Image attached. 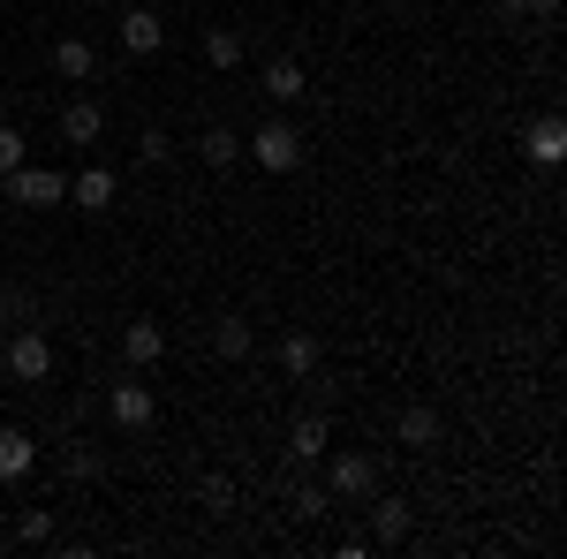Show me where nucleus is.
Listing matches in <instances>:
<instances>
[{
    "label": "nucleus",
    "mask_w": 567,
    "mask_h": 559,
    "mask_svg": "<svg viewBox=\"0 0 567 559\" xmlns=\"http://www.w3.org/2000/svg\"><path fill=\"white\" fill-rule=\"evenodd\" d=\"M243 159H258L265 174H296V167H303V130L272 114L265 130H250V136H243Z\"/></svg>",
    "instance_id": "1"
},
{
    "label": "nucleus",
    "mask_w": 567,
    "mask_h": 559,
    "mask_svg": "<svg viewBox=\"0 0 567 559\" xmlns=\"http://www.w3.org/2000/svg\"><path fill=\"white\" fill-rule=\"evenodd\" d=\"M0 197H8V205H61V197H69V174H53V167H31V159H23V167H8L0 174Z\"/></svg>",
    "instance_id": "2"
},
{
    "label": "nucleus",
    "mask_w": 567,
    "mask_h": 559,
    "mask_svg": "<svg viewBox=\"0 0 567 559\" xmlns=\"http://www.w3.org/2000/svg\"><path fill=\"white\" fill-rule=\"evenodd\" d=\"M326 491H333V507L371 499V491H379V462H371V454H333V462H326Z\"/></svg>",
    "instance_id": "3"
},
{
    "label": "nucleus",
    "mask_w": 567,
    "mask_h": 559,
    "mask_svg": "<svg viewBox=\"0 0 567 559\" xmlns=\"http://www.w3.org/2000/svg\"><path fill=\"white\" fill-rule=\"evenodd\" d=\"M8 379H16V386H45V379H53V341H45L39 325H23V333L8 341Z\"/></svg>",
    "instance_id": "4"
},
{
    "label": "nucleus",
    "mask_w": 567,
    "mask_h": 559,
    "mask_svg": "<svg viewBox=\"0 0 567 559\" xmlns=\"http://www.w3.org/2000/svg\"><path fill=\"white\" fill-rule=\"evenodd\" d=\"M106 416L122 431H144L159 416V401H152V386H136V379H114V386H106Z\"/></svg>",
    "instance_id": "5"
},
{
    "label": "nucleus",
    "mask_w": 567,
    "mask_h": 559,
    "mask_svg": "<svg viewBox=\"0 0 567 559\" xmlns=\"http://www.w3.org/2000/svg\"><path fill=\"white\" fill-rule=\"evenodd\" d=\"M326 454H333V424H326V416H318V408H310V416H296V424H288V462H326Z\"/></svg>",
    "instance_id": "6"
},
{
    "label": "nucleus",
    "mask_w": 567,
    "mask_h": 559,
    "mask_svg": "<svg viewBox=\"0 0 567 559\" xmlns=\"http://www.w3.org/2000/svg\"><path fill=\"white\" fill-rule=\"evenodd\" d=\"M523 152H529V167H560L567 159V122L560 114H537L523 130Z\"/></svg>",
    "instance_id": "7"
},
{
    "label": "nucleus",
    "mask_w": 567,
    "mask_h": 559,
    "mask_svg": "<svg viewBox=\"0 0 567 559\" xmlns=\"http://www.w3.org/2000/svg\"><path fill=\"white\" fill-rule=\"evenodd\" d=\"M122 355H130L136 371H152V363L167 355V325H159V318H130V325H122Z\"/></svg>",
    "instance_id": "8"
},
{
    "label": "nucleus",
    "mask_w": 567,
    "mask_h": 559,
    "mask_svg": "<svg viewBox=\"0 0 567 559\" xmlns=\"http://www.w3.org/2000/svg\"><path fill=\"white\" fill-rule=\"evenodd\" d=\"M122 45H130V53H159V45H167L159 8H122Z\"/></svg>",
    "instance_id": "9"
},
{
    "label": "nucleus",
    "mask_w": 567,
    "mask_h": 559,
    "mask_svg": "<svg viewBox=\"0 0 567 559\" xmlns=\"http://www.w3.org/2000/svg\"><path fill=\"white\" fill-rule=\"evenodd\" d=\"M61 136H69V144H99V136H106V106H99V99H69V106H61Z\"/></svg>",
    "instance_id": "10"
},
{
    "label": "nucleus",
    "mask_w": 567,
    "mask_h": 559,
    "mask_svg": "<svg viewBox=\"0 0 567 559\" xmlns=\"http://www.w3.org/2000/svg\"><path fill=\"white\" fill-rule=\"evenodd\" d=\"M439 408H424V401H409V408H401V416H393V438H401V446H416V454H424V446H439Z\"/></svg>",
    "instance_id": "11"
},
{
    "label": "nucleus",
    "mask_w": 567,
    "mask_h": 559,
    "mask_svg": "<svg viewBox=\"0 0 567 559\" xmlns=\"http://www.w3.org/2000/svg\"><path fill=\"white\" fill-rule=\"evenodd\" d=\"M31 462H39V438L16 424H0V484H16V476H31Z\"/></svg>",
    "instance_id": "12"
},
{
    "label": "nucleus",
    "mask_w": 567,
    "mask_h": 559,
    "mask_svg": "<svg viewBox=\"0 0 567 559\" xmlns=\"http://www.w3.org/2000/svg\"><path fill=\"white\" fill-rule=\"evenodd\" d=\"M250 348H258V325L227 310V318H219V325H213V355H219V363H243Z\"/></svg>",
    "instance_id": "13"
},
{
    "label": "nucleus",
    "mask_w": 567,
    "mask_h": 559,
    "mask_svg": "<svg viewBox=\"0 0 567 559\" xmlns=\"http://www.w3.org/2000/svg\"><path fill=\"white\" fill-rule=\"evenodd\" d=\"M114 189H122V182H114V167H84L76 182H69V197H76L84 213H106V205H114Z\"/></svg>",
    "instance_id": "14"
},
{
    "label": "nucleus",
    "mask_w": 567,
    "mask_h": 559,
    "mask_svg": "<svg viewBox=\"0 0 567 559\" xmlns=\"http://www.w3.org/2000/svg\"><path fill=\"white\" fill-rule=\"evenodd\" d=\"M53 76H69V84H91V76H99V53H91L84 39H61V45H53Z\"/></svg>",
    "instance_id": "15"
},
{
    "label": "nucleus",
    "mask_w": 567,
    "mask_h": 559,
    "mask_svg": "<svg viewBox=\"0 0 567 559\" xmlns=\"http://www.w3.org/2000/svg\"><path fill=\"white\" fill-rule=\"evenodd\" d=\"M318 355H326L318 333H288V341H280V371H288V379H318Z\"/></svg>",
    "instance_id": "16"
},
{
    "label": "nucleus",
    "mask_w": 567,
    "mask_h": 559,
    "mask_svg": "<svg viewBox=\"0 0 567 559\" xmlns=\"http://www.w3.org/2000/svg\"><path fill=\"white\" fill-rule=\"evenodd\" d=\"M197 159H205L213 174H227L235 159H243V136H235V130H219V122H213V130L197 136Z\"/></svg>",
    "instance_id": "17"
},
{
    "label": "nucleus",
    "mask_w": 567,
    "mask_h": 559,
    "mask_svg": "<svg viewBox=\"0 0 567 559\" xmlns=\"http://www.w3.org/2000/svg\"><path fill=\"white\" fill-rule=\"evenodd\" d=\"M303 91H310V76L296 61H272V69H265V99H272V106H296Z\"/></svg>",
    "instance_id": "18"
},
{
    "label": "nucleus",
    "mask_w": 567,
    "mask_h": 559,
    "mask_svg": "<svg viewBox=\"0 0 567 559\" xmlns=\"http://www.w3.org/2000/svg\"><path fill=\"white\" fill-rule=\"evenodd\" d=\"M205 61H213L219 76H235V69H243V31L213 23V31H205Z\"/></svg>",
    "instance_id": "19"
},
{
    "label": "nucleus",
    "mask_w": 567,
    "mask_h": 559,
    "mask_svg": "<svg viewBox=\"0 0 567 559\" xmlns=\"http://www.w3.org/2000/svg\"><path fill=\"white\" fill-rule=\"evenodd\" d=\"M401 537H409V507L401 499H379L371 507V545H401Z\"/></svg>",
    "instance_id": "20"
},
{
    "label": "nucleus",
    "mask_w": 567,
    "mask_h": 559,
    "mask_svg": "<svg viewBox=\"0 0 567 559\" xmlns=\"http://www.w3.org/2000/svg\"><path fill=\"white\" fill-rule=\"evenodd\" d=\"M288 507H296V521H318V515H333V491L326 484H288Z\"/></svg>",
    "instance_id": "21"
},
{
    "label": "nucleus",
    "mask_w": 567,
    "mask_h": 559,
    "mask_svg": "<svg viewBox=\"0 0 567 559\" xmlns=\"http://www.w3.org/2000/svg\"><path fill=\"white\" fill-rule=\"evenodd\" d=\"M136 159H144V167H167V159H175V136H167V130H144V136H136Z\"/></svg>",
    "instance_id": "22"
},
{
    "label": "nucleus",
    "mask_w": 567,
    "mask_h": 559,
    "mask_svg": "<svg viewBox=\"0 0 567 559\" xmlns=\"http://www.w3.org/2000/svg\"><path fill=\"white\" fill-rule=\"evenodd\" d=\"M16 537H23V545H45V537H53V515H45V507H23V515H16Z\"/></svg>",
    "instance_id": "23"
},
{
    "label": "nucleus",
    "mask_w": 567,
    "mask_h": 559,
    "mask_svg": "<svg viewBox=\"0 0 567 559\" xmlns=\"http://www.w3.org/2000/svg\"><path fill=\"white\" fill-rule=\"evenodd\" d=\"M99 469H106V454H91V446H76V454H69V476H76V484H91Z\"/></svg>",
    "instance_id": "24"
},
{
    "label": "nucleus",
    "mask_w": 567,
    "mask_h": 559,
    "mask_svg": "<svg viewBox=\"0 0 567 559\" xmlns=\"http://www.w3.org/2000/svg\"><path fill=\"white\" fill-rule=\"evenodd\" d=\"M8 167H23V130L0 122V174H8Z\"/></svg>",
    "instance_id": "25"
},
{
    "label": "nucleus",
    "mask_w": 567,
    "mask_h": 559,
    "mask_svg": "<svg viewBox=\"0 0 567 559\" xmlns=\"http://www.w3.org/2000/svg\"><path fill=\"white\" fill-rule=\"evenodd\" d=\"M205 507H219V515L235 507V484H227V476H213V484H205Z\"/></svg>",
    "instance_id": "26"
},
{
    "label": "nucleus",
    "mask_w": 567,
    "mask_h": 559,
    "mask_svg": "<svg viewBox=\"0 0 567 559\" xmlns=\"http://www.w3.org/2000/svg\"><path fill=\"white\" fill-rule=\"evenodd\" d=\"M484 8H492L499 23H523V15H529V0H484Z\"/></svg>",
    "instance_id": "27"
}]
</instances>
